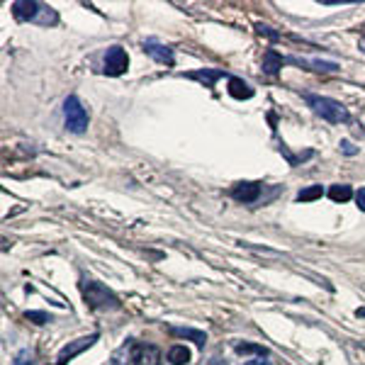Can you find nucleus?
I'll use <instances>...</instances> for the list:
<instances>
[{
    "label": "nucleus",
    "mask_w": 365,
    "mask_h": 365,
    "mask_svg": "<svg viewBox=\"0 0 365 365\" xmlns=\"http://www.w3.org/2000/svg\"><path fill=\"white\" fill-rule=\"evenodd\" d=\"M13 15L22 22H34V25H54L58 20L56 10L51 5L34 3V0H17L13 3Z\"/></svg>",
    "instance_id": "nucleus-1"
},
{
    "label": "nucleus",
    "mask_w": 365,
    "mask_h": 365,
    "mask_svg": "<svg viewBox=\"0 0 365 365\" xmlns=\"http://www.w3.org/2000/svg\"><path fill=\"white\" fill-rule=\"evenodd\" d=\"M81 292H83V299L91 309L105 312V309H120V299H117L103 282L98 280H83L81 282Z\"/></svg>",
    "instance_id": "nucleus-2"
},
{
    "label": "nucleus",
    "mask_w": 365,
    "mask_h": 365,
    "mask_svg": "<svg viewBox=\"0 0 365 365\" xmlns=\"http://www.w3.org/2000/svg\"><path fill=\"white\" fill-rule=\"evenodd\" d=\"M307 105L314 110L322 120L334 122V125H341V122H349V110L334 98H324V96H304Z\"/></svg>",
    "instance_id": "nucleus-3"
},
{
    "label": "nucleus",
    "mask_w": 365,
    "mask_h": 365,
    "mask_svg": "<svg viewBox=\"0 0 365 365\" xmlns=\"http://www.w3.org/2000/svg\"><path fill=\"white\" fill-rule=\"evenodd\" d=\"M63 122H66L68 132L73 134H83L88 129V110L76 96H68L63 100Z\"/></svg>",
    "instance_id": "nucleus-4"
},
{
    "label": "nucleus",
    "mask_w": 365,
    "mask_h": 365,
    "mask_svg": "<svg viewBox=\"0 0 365 365\" xmlns=\"http://www.w3.org/2000/svg\"><path fill=\"white\" fill-rule=\"evenodd\" d=\"M129 68V56L122 46H110L103 58V71L108 76H122Z\"/></svg>",
    "instance_id": "nucleus-5"
},
{
    "label": "nucleus",
    "mask_w": 365,
    "mask_h": 365,
    "mask_svg": "<svg viewBox=\"0 0 365 365\" xmlns=\"http://www.w3.org/2000/svg\"><path fill=\"white\" fill-rule=\"evenodd\" d=\"M129 361L134 365H161V351L151 344H132Z\"/></svg>",
    "instance_id": "nucleus-6"
},
{
    "label": "nucleus",
    "mask_w": 365,
    "mask_h": 365,
    "mask_svg": "<svg viewBox=\"0 0 365 365\" xmlns=\"http://www.w3.org/2000/svg\"><path fill=\"white\" fill-rule=\"evenodd\" d=\"M100 336L98 334H91V336H83V339H76V341H71L68 346H63L61 351H58V365H66L68 361H73L76 356H78V353H83L86 349H91L93 344H96Z\"/></svg>",
    "instance_id": "nucleus-7"
},
{
    "label": "nucleus",
    "mask_w": 365,
    "mask_h": 365,
    "mask_svg": "<svg viewBox=\"0 0 365 365\" xmlns=\"http://www.w3.org/2000/svg\"><path fill=\"white\" fill-rule=\"evenodd\" d=\"M232 197L239 200V202H256L258 197H261V185L258 182H237V185L232 187Z\"/></svg>",
    "instance_id": "nucleus-8"
},
{
    "label": "nucleus",
    "mask_w": 365,
    "mask_h": 365,
    "mask_svg": "<svg viewBox=\"0 0 365 365\" xmlns=\"http://www.w3.org/2000/svg\"><path fill=\"white\" fill-rule=\"evenodd\" d=\"M141 49H144L151 58H156L158 63L173 66V51H170L168 46H163V44H158V42H144V44H141Z\"/></svg>",
    "instance_id": "nucleus-9"
},
{
    "label": "nucleus",
    "mask_w": 365,
    "mask_h": 365,
    "mask_svg": "<svg viewBox=\"0 0 365 365\" xmlns=\"http://www.w3.org/2000/svg\"><path fill=\"white\" fill-rule=\"evenodd\" d=\"M225 76V71H220V68H205V71H192V73H187V78H192V81H200V83H205L207 88H215L217 81Z\"/></svg>",
    "instance_id": "nucleus-10"
},
{
    "label": "nucleus",
    "mask_w": 365,
    "mask_h": 365,
    "mask_svg": "<svg viewBox=\"0 0 365 365\" xmlns=\"http://www.w3.org/2000/svg\"><path fill=\"white\" fill-rule=\"evenodd\" d=\"M170 334H173V336H178V339L195 341V346H205V341H207L205 331H197V329H190V327H170Z\"/></svg>",
    "instance_id": "nucleus-11"
},
{
    "label": "nucleus",
    "mask_w": 365,
    "mask_h": 365,
    "mask_svg": "<svg viewBox=\"0 0 365 365\" xmlns=\"http://www.w3.org/2000/svg\"><path fill=\"white\" fill-rule=\"evenodd\" d=\"M229 96L237 100H249L253 98V88L241 78H229Z\"/></svg>",
    "instance_id": "nucleus-12"
},
{
    "label": "nucleus",
    "mask_w": 365,
    "mask_h": 365,
    "mask_svg": "<svg viewBox=\"0 0 365 365\" xmlns=\"http://www.w3.org/2000/svg\"><path fill=\"white\" fill-rule=\"evenodd\" d=\"M327 195L331 197L334 202H349L351 197H356V195H353V187H351V185H346V182H339V185H331V187H329Z\"/></svg>",
    "instance_id": "nucleus-13"
},
{
    "label": "nucleus",
    "mask_w": 365,
    "mask_h": 365,
    "mask_svg": "<svg viewBox=\"0 0 365 365\" xmlns=\"http://www.w3.org/2000/svg\"><path fill=\"white\" fill-rule=\"evenodd\" d=\"M168 361L173 365H187L190 363V351L185 349V346H173V349L168 351Z\"/></svg>",
    "instance_id": "nucleus-14"
},
{
    "label": "nucleus",
    "mask_w": 365,
    "mask_h": 365,
    "mask_svg": "<svg viewBox=\"0 0 365 365\" xmlns=\"http://www.w3.org/2000/svg\"><path fill=\"white\" fill-rule=\"evenodd\" d=\"M234 351H237L239 356H244V353H249V356L268 358V349H263V346H256V344H237V346H234Z\"/></svg>",
    "instance_id": "nucleus-15"
},
{
    "label": "nucleus",
    "mask_w": 365,
    "mask_h": 365,
    "mask_svg": "<svg viewBox=\"0 0 365 365\" xmlns=\"http://www.w3.org/2000/svg\"><path fill=\"white\" fill-rule=\"evenodd\" d=\"M282 68V56H278L275 51H268L266 58H263V71L266 73H278Z\"/></svg>",
    "instance_id": "nucleus-16"
},
{
    "label": "nucleus",
    "mask_w": 365,
    "mask_h": 365,
    "mask_svg": "<svg viewBox=\"0 0 365 365\" xmlns=\"http://www.w3.org/2000/svg\"><path fill=\"white\" fill-rule=\"evenodd\" d=\"M322 195H324L322 185H307L304 190H299L297 200H299V202H312V200H319Z\"/></svg>",
    "instance_id": "nucleus-17"
},
{
    "label": "nucleus",
    "mask_w": 365,
    "mask_h": 365,
    "mask_svg": "<svg viewBox=\"0 0 365 365\" xmlns=\"http://www.w3.org/2000/svg\"><path fill=\"white\" fill-rule=\"evenodd\" d=\"M25 319L34 322V324H46V322H49V317H46L44 312H27Z\"/></svg>",
    "instance_id": "nucleus-18"
},
{
    "label": "nucleus",
    "mask_w": 365,
    "mask_h": 365,
    "mask_svg": "<svg viewBox=\"0 0 365 365\" xmlns=\"http://www.w3.org/2000/svg\"><path fill=\"white\" fill-rule=\"evenodd\" d=\"M15 365H32V351H22L20 356L15 358Z\"/></svg>",
    "instance_id": "nucleus-19"
},
{
    "label": "nucleus",
    "mask_w": 365,
    "mask_h": 365,
    "mask_svg": "<svg viewBox=\"0 0 365 365\" xmlns=\"http://www.w3.org/2000/svg\"><path fill=\"white\" fill-rule=\"evenodd\" d=\"M356 205H358V210L365 212V187H361V190L356 192Z\"/></svg>",
    "instance_id": "nucleus-20"
},
{
    "label": "nucleus",
    "mask_w": 365,
    "mask_h": 365,
    "mask_svg": "<svg viewBox=\"0 0 365 365\" xmlns=\"http://www.w3.org/2000/svg\"><path fill=\"white\" fill-rule=\"evenodd\" d=\"M341 151H344V154H349V156H353V154H356V146H353L351 144V141H341Z\"/></svg>",
    "instance_id": "nucleus-21"
},
{
    "label": "nucleus",
    "mask_w": 365,
    "mask_h": 365,
    "mask_svg": "<svg viewBox=\"0 0 365 365\" xmlns=\"http://www.w3.org/2000/svg\"><path fill=\"white\" fill-rule=\"evenodd\" d=\"M244 365H273V363H270V361H266V358H253V361L244 363Z\"/></svg>",
    "instance_id": "nucleus-22"
},
{
    "label": "nucleus",
    "mask_w": 365,
    "mask_h": 365,
    "mask_svg": "<svg viewBox=\"0 0 365 365\" xmlns=\"http://www.w3.org/2000/svg\"><path fill=\"white\" fill-rule=\"evenodd\" d=\"M356 317H361V319H365V307H358V309H356Z\"/></svg>",
    "instance_id": "nucleus-23"
},
{
    "label": "nucleus",
    "mask_w": 365,
    "mask_h": 365,
    "mask_svg": "<svg viewBox=\"0 0 365 365\" xmlns=\"http://www.w3.org/2000/svg\"><path fill=\"white\" fill-rule=\"evenodd\" d=\"M361 51H363V54H365V37L361 39Z\"/></svg>",
    "instance_id": "nucleus-24"
}]
</instances>
